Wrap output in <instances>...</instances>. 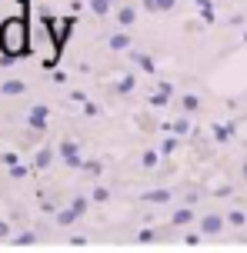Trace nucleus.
<instances>
[{"instance_id": "1", "label": "nucleus", "mask_w": 247, "mask_h": 253, "mask_svg": "<svg viewBox=\"0 0 247 253\" xmlns=\"http://www.w3.org/2000/svg\"><path fill=\"white\" fill-rule=\"evenodd\" d=\"M0 50L3 57H27L30 53V30H27L24 17H7L0 24Z\"/></svg>"}, {"instance_id": "2", "label": "nucleus", "mask_w": 247, "mask_h": 253, "mask_svg": "<svg viewBox=\"0 0 247 253\" xmlns=\"http://www.w3.org/2000/svg\"><path fill=\"white\" fill-rule=\"evenodd\" d=\"M197 230L204 237H224L227 233V216H224V210H204V213L197 216Z\"/></svg>"}, {"instance_id": "3", "label": "nucleus", "mask_w": 247, "mask_h": 253, "mask_svg": "<svg viewBox=\"0 0 247 253\" xmlns=\"http://www.w3.org/2000/svg\"><path fill=\"white\" fill-rule=\"evenodd\" d=\"M57 160L67 167H80L84 164V147H80L77 140H60L57 143Z\"/></svg>"}, {"instance_id": "4", "label": "nucleus", "mask_w": 247, "mask_h": 253, "mask_svg": "<svg viewBox=\"0 0 247 253\" xmlns=\"http://www.w3.org/2000/svg\"><path fill=\"white\" fill-rule=\"evenodd\" d=\"M197 216H200V213H197L191 203L174 207V210H170V227H174V230H187V227H194V223H197Z\"/></svg>"}, {"instance_id": "5", "label": "nucleus", "mask_w": 247, "mask_h": 253, "mask_svg": "<svg viewBox=\"0 0 247 253\" xmlns=\"http://www.w3.org/2000/svg\"><path fill=\"white\" fill-rule=\"evenodd\" d=\"M137 17H141V10L134 7V3H117V10H114V24L124 27V30H134V24H137Z\"/></svg>"}, {"instance_id": "6", "label": "nucleus", "mask_w": 247, "mask_h": 253, "mask_svg": "<svg viewBox=\"0 0 247 253\" xmlns=\"http://www.w3.org/2000/svg\"><path fill=\"white\" fill-rule=\"evenodd\" d=\"M107 50H114V53H124L134 47V37H130V30H124V27H117L114 34H107Z\"/></svg>"}, {"instance_id": "7", "label": "nucleus", "mask_w": 247, "mask_h": 253, "mask_svg": "<svg viewBox=\"0 0 247 253\" xmlns=\"http://www.w3.org/2000/svg\"><path fill=\"white\" fill-rule=\"evenodd\" d=\"M174 200V190L160 187V190H147V193H141V203H150V207H167V203Z\"/></svg>"}, {"instance_id": "8", "label": "nucleus", "mask_w": 247, "mask_h": 253, "mask_svg": "<svg viewBox=\"0 0 247 253\" xmlns=\"http://www.w3.org/2000/svg\"><path fill=\"white\" fill-rule=\"evenodd\" d=\"M27 126H30V130H47V107H44V103H34V107H30Z\"/></svg>"}, {"instance_id": "9", "label": "nucleus", "mask_w": 247, "mask_h": 253, "mask_svg": "<svg viewBox=\"0 0 247 253\" xmlns=\"http://www.w3.org/2000/svg\"><path fill=\"white\" fill-rule=\"evenodd\" d=\"M224 216H227V230H247V210H241V207H227Z\"/></svg>"}, {"instance_id": "10", "label": "nucleus", "mask_w": 247, "mask_h": 253, "mask_svg": "<svg viewBox=\"0 0 247 253\" xmlns=\"http://www.w3.org/2000/svg\"><path fill=\"white\" fill-rule=\"evenodd\" d=\"M0 93H3V97H24V93H27V84L20 80V77H7V80L0 84Z\"/></svg>"}, {"instance_id": "11", "label": "nucleus", "mask_w": 247, "mask_h": 253, "mask_svg": "<svg viewBox=\"0 0 247 253\" xmlns=\"http://www.w3.org/2000/svg\"><path fill=\"white\" fill-rule=\"evenodd\" d=\"M53 160H57V147H40V150L34 153V167H37V170H47Z\"/></svg>"}, {"instance_id": "12", "label": "nucleus", "mask_w": 247, "mask_h": 253, "mask_svg": "<svg viewBox=\"0 0 247 253\" xmlns=\"http://www.w3.org/2000/svg\"><path fill=\"white\" fill-rule=\"evenodd\" d=\"M10 247H17V250L37 247V233H34V230H20V233H13V237H10Z\"/></svg>"}, {"instance_id": "13", "label": "nucleus", "mask_w": 247, "mask_h": 253, "mask_svg": "<svg viewBox=\"0 0 247 253\" xmlns=\"http://www.w3.org/2000/svg\"><path fill=\"white\" fill-rule=\"evenodd\" d=\"M177 107H181V114H191V117H194V114H200V97H197V93H184Z\"/></svg>"}, {"instance_id": "14", "label": "nucleus", "mask_w": 247, "mask_h": 253, "mask_svg": "<svg viewBox=\"0 0 247 253\" xmlns=\"http://www.w3.org/2000/svg\"><path fill=\"white\" fill-rule=\"evenodd\" d=\"M164 130H167V133H177V137H187V133H191V114L177 117V120H174V124H167Z\"/></svg>"}, {"instance_id": "15", "label": "nucleus", "mask_w": 247, "mask_h": 253, "mask_svg": "<svg viewBox=\"0 0 247 253\" xmlns=\"http://www.w3.org/2000/svg\"><path fill=\"white\" fill-rule=\"evenodd\" d=\"M87 7H91L94 17H110V10L117 7L114 0H87Z\"/></svg>"}, {"instance_id": "16", "label": "nucleus", "mask_w": 247, "mask_h": 253, "mask_svg": "<svg viewBox=\"0 0 247 253\" xmlns=\"http://www.w3.org/2000/svg\"><path fill=\"white\" fill-rule=\"evenodd\" d=\"M91 197H87V193H77V197H74V200H70V203H67V207H70V210H74V213H77V216H84V213H87V210H91Z\"/></svg>"}, {"instance_id": "17", "label": "nucleus", "mask_w": 247, "mask_h": 253, "mask_svg": "<svg viewBox=\"0 0 247 253\" xmlns=\"http://www.w3.org/2000/svg\"><path fill=\"white\" fill-rule=\"evenodd\" d=\"M134 240H137V247H150V243L160 240V233H157L154 227H144V230H137V237H134Z\"/></svg>"}, {"instance_id": "18", "label": "nucleus", "mask_w": 247, "mask_h": 253, "mask_svg": "<svg viewBox=\"0 0 247 253\" xmlns=\"http://www.w3.org/2000/svg\"><path fill=\"white\" fill-rule=\"evenodd\" d=\"M110 197H114V193H110L107 183H94V190H91V200L94 203H110Z\"/></svg>"}, {"instance_id": "19", "label": "nucleus", "mask_w": 247, "mask_h": 253, "mask_svg": "<svg viewBox=\"0 0 247 253\" xmlns=\"http://www.w3.org/2000/svg\"><path fill=\"white\" fill-rule=\"evenodd\" d=\"M200 240H204V233H200V230H194V227H187V230H184V247H187V250L200 247Z\"/></svg>"}, {"instance_id": "20", "label": "nucleus", "mask_w": 247, "mask_h": 253, "mask_svg": "<svg viewBox=\"0 0 247 253\" xmlns=\"http://www.w3.org/2000/svg\"><path fill=\"white\" fill-rule=\"evenodd\" d=\"M167 100H170V87H167V84H160L157 93L150 97V107H167Z\"/></svg>"}, {"instance_id": "21", "label": "nucleus", "mask_w": 247, "mask_h": 253, "mask_svg": "<svg viewBox=\"0 0 247 253\" xmlns=\"http://www.w3.org/2000/svg\"><path fill=\"white\" fill-rule=\"evenodd\" d=\"M157 164H160V150H144L141 153V167L144 170H154Z\"/></svg>"}, {"instance_id": "22", "label": "nucleus", "mask_w": 247, "mask_h": 253, "mask_svg": "<svg viewBox=\"0 0 247 253\" xmlns=\"http://www.w3.org/2000/svg\"><path fill=\"white\" fill-rule=\"evenodd\" d=\"M80 216L70 210V207H64V210H57V227H70V223H77Z\"/></svg>"}, {"instance_id": "23", "label": "nucleus", "mask_w": 247, "mask_h": 253, "mask_svg": "<svg viewBox=\"0 0 247 253\" xmlns=\"http://www.w3.org/2000/svg\"><path fill=\"white\" fill-rule=\"evenodd\" d=\"M174 150H177V133H170V137L160 143V157H170Z\"/></svg>"}, {"instance_id": "24", "label": "nucleus", "mask_w": 247, "mask_h": 253, "mask_svg": "<svg viewBox=\"0 0 247 253\" xmlns=\"http://www.w3.org/2000/svg\"><path fill=\"white\" fill-rule=\"evenodd\" d=\"M134 84H137V77H124V80H117V84H114V90H117V93H130V90H134Z\"/></svg>"}, {"instance_id": "25", "label": "nucleus", "mask_w": 247, "mask_h": 253, "mask_svg": "<svg viewBox=\"0 0 247 253\" xmlns=\"http://www.w3.org/2000/svg\"><path fill=\"white\" fill-rule=\"evenodd\" d=\"M174 10H177V0H157V13L167 17V13H174Z\"/></svg>"}, {"instance_id": "26", "label": "nucleus", "mask_w": 247, "mask_h": 253, "mask_svg": "<svg viewBox=\"0 0 247 253\" xmlns=\"http://www.w3.org/2000/svg\"><path fill=\"white\" fill-rule=\"evenodd\" d=\"M134 63H137V67H141V70H154V63H150V57H147V53H134Z\"/></svg>"}, {"instance_id": "27", "label": "nucleus", "mask_w": 247, "mask_h": 253, "mask_svg": "<svg viewBox=\"0 0 247 253\" xmlns=\"http://www.w3.org/2000/svg\"><path fill=\"white\" fill-rule=\"evenodd\" d=\"M80 170H87L91 177H97V173H100V164H97V160H84V164H80Z\"/></svg>"}, {"instance_id": "28", "label": "nucleus", "mask_w": 247, "mask_h": 253, "mask_svg": "<svg viewBox=\"0 0 247 253\" xmlns=\"http://www.w3.org/2000/svg\"><path fill=\"white\" fill-rule=\"evenodd\" d=\"M10 237H13V227L7 220H0V240H10Z\"/></svg>"}, {"instance_id": "29", "label": "nucleus", "mask_w": 247, "mask_h": 253, "mask_svg": "<svg viewBox=\"0 0 247 253\" xmlns=\"http://www.w3.org/2000/svg\"><path fill=\"white\" fill-rule=\"evenodd\" d=\"M141 10H147V13H157V0H141Z\"/></svg>"}, {"instance_id": "30", "label": "nucleus", "mask_w": 247, "mask_h": 253, "mask_svg": "<svg viewBox=\"0 0 247 253\" xmlns=\"http://www.w3.org/2000/svg\"><path fill=\"white\" fill-rule=\"evenodd\" d=\"M231 137V126H217V140H227Z\"/></svg>"}, {"instance_id": "31", "label": "nucleus", "mask_w": 247, "mask_h": 253, "mask_svg": "<svg viewBox=\"0 0 247 253\" xmlns=\"http://www.w3.org/2000/svg\"><path fill=\"white\" fill-rule=\"evenodd\" d=\"M241 177H244V180H247V164H244V167H241Z\"/></svg>"}, {"instance_id": "32", "label": "nucleus", "mask_w": 247, "mask_h": 253, "mask_svg": "<svg viewBox=\"0 0 247 253\" xmlns=\"http://www.w3.org/2000/svg\"><path fill=\"white\" fill-rule=\"evenodd\" d=\"M17 3H30V0H17Z\"/></svg>"}, {"instance_id": "33", "label": "nucleus", "mask_w": 247, "mask_h": 253, "mask_svg": "<svg viewBox=\"0 0 247 253\" xmlns=\"http://www.w3.org/2000/svg\"><path fill=\"white\" fill-rule=\"evenodd\" d=\"M114 3H124V0H114Z\"/></svg>"}, {"instance_id": "34", "label": "nucleus", "mask_w": 247, "mask_h": 253, "mask_svg": "<svg viewBox=\"0 0 247 253\" xmlns=\"http://www.w3.org/2000/svg\"><path fill=\"white\" fill-rule=\"evenodd\" d=\"M0 3H3V0H0Z\"/></svg>"}]
</instances>
